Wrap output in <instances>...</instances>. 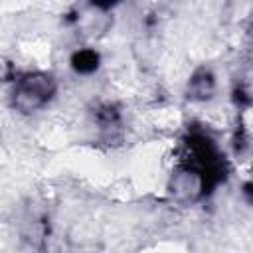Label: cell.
I'll return each instance as SVG.
<instances>
[{"mask_svg": "<svg viewBox=\"0 0 253 253\" xmlns=\"http://www.w3.org/2000/svg\"><path fill=\"white\" fill-rule=\"evenodd\" d=\"M215 91V83H213V77L208 73V71H200L194 75V79L190 81V93L194 99H210Z\"/></svg>", "mask_w": 253, "mask_h": 253, "instance_id": "7a4b0ae2", "label": "cell"}, {"mask_svg": "<svg viewBox=\"0 0 253 253\" xmlns=\"http://www.w3.org/2000/svg\"><path fill=\"white\" fill-rule=\"evenodd\" d=\"M204 192V176L198 170L182 168L170 178V194L180 204H192Z\"/></svg>", "mask_w": 253, "mask_h": 253, "instance_id": "6da1fadb", "label": "cell"}]
</instances>
